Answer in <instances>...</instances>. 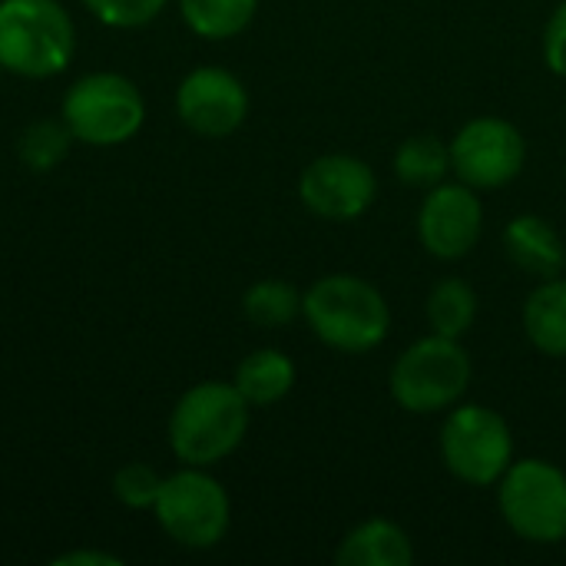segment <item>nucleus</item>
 I'll return each instance as SVG.
<instances>
[{
    "mask_svg": "<svg viewBox=\"0 0 566 566\" xmlns=\"http://www.w3.org/2000/svg\"><path fill=\"white\" fill-rule=\"evenodd\" d=\"M424 315L434 335L461 342L478 322V292L464 279H441L428 292Z\"/></svg>",
    "mask_w": 566,
    "mask_h": 566,
    "instance_id": "nucleus-17",
    "label": "nucleus"
},
{
    "mask_svg": "<svg viewBox=\"0 0 566 566\" xmlns=\"http://www.w3.org/2000/svg\"><path fill=\"white\" fill-rule=\"evenodd\" d=\"M497 507L504 524L527 544L566 541V474L544 458L514 461L497 481Z\"/></svg>",
    "mask_w": 566,
    "mask_h": 566,
    "instance_id": "nucleus-5",
    "label": "nucleus"
},
{
    "mask_svg": "<svg viewBox=\"0 0 566 566\" xmlns=\"http://www.w3.org/2000/svg\"><path fill=\"white\" fill-rule=\"evenodd\" d=\"M70 143H73V133L66 123L60 119H36L23 129L20 136V159L27 169L33 172H50L53 166L63 163V156L70 153Z\"/></svg>",
    "mask_w": 566,
    "mask_h": 566,
    "instance_id": "nucleus-21",
    "label": "nucleus"
},
{
    "mask_svg": "<svg viewBox=\"0 0 566 566\" xmlns=\"http://www.w3.org/2000/svg\"><path fill=\"white\" fill-rule=\"evenodd\" d=\"M484 232V202L468 182H438L418 209V239L428 255L458 262L474 252Z\"/></svg>",
    "mask_w": 566,
    "mask_h": 566,
    "instance_id": "nucleus-11",
    "label": "nucleus"
},
{
    "mask_svg": "<svg viewBox=\"0 0 566 566\" xmlns=\"http://www.w3.org/2000/svg\"><path fill=\"white\" fill-rule=\"evenodd\" d=\"M338 566H411L415 564V544L408 531L395 521L371 517L352 527L338 551H335Z\"/></svg>",
    "mask_w": 566,
    "mask_h": 566,
    "instance_id": "nucleus-14",
    "label": "nucleus"
},
{
    "mask_svg": "<svg viewBox=\"0 0 566 566\" xmlns=\"http://www.w3.org/2000/svg\"><path fill=\"white\" fill-rule=\"evenodd\" d=\"M451 146V172L471 189H504L524 172L527 139L504 116H474L468 119Z\"/></svg>",
    "mask_w": 566,
    "mask_h": 566,
    "instance_id": "nucleus-9",
    "label": "nucleus"
},
{
    "mask_svg": "<svg viewBox=\"0 0 566 566\" xmlns=\"http://www.w3.org/2000/svg\"><path fill=\"white\" fill-rule=\"evenodd\" d=\"M93 17L109 27H143L149 23L169 0H83Z\"/></svg>",
    "mask_w": 566,
    "mask_h": 566,
    "instance_id": "nucleus-23",
    "label": "nucleus"
},
{
    "mask_svg": "<svg viewBox=\"0 0 566 566\" xmlns=\"http://www.w3.org/2000/svg\"><path fill=\"white\" fill-rule=\"evenodd\" d=\"M471 378L474 365L464 345L431 332L395 358L388 388L395 405L408 415H448L464 401Z\"/></svg>",
    "mask_w": 566,
    "mask_h": 566,
    "instance_id": "nucleus-3",
    "label": "nucleus"
},
{
    "mask_svg": "<svg viewBox=\"0 0 566 566\" xmlns=\"http://www.w3.org/2000/svg\"><path fill=\"white\" fill-rule=\"evenodd\" d=\"M544 63L566 80V0L557 3V10L547 20L544 30Z\"/></svg>",
    "mask_w": 566,
    "mask_h": 566,
    "instance_id": "nucleus-24",
    "label": "nucleus"
},
{
    "mask_svg": "<svg viewBox=\"0 0 566 566\" xmlns=\"http://www.w3.org/2000/svg\"><path fill=\"white\" fill-rule=\"evenodd\" d=\"M239 395L252 405V408H269L275 401H282L292 385H295V365L285 352L279 348H259L252 355H245L235 368V381Z\"/></svg>",
    "mask_w": 566,
    "mask_h": 566,
    "instance_id": "nucleus-16",
    "label": "nucleus"
},
{
    "mask_svg": "<svg viewBox=\"0 0 566 566\" xmlns=\"http://www.w3.org/2000/svg\"><path fill=\"white\" fill-rule=\"evenodd\" d=\"M524 332L547 358H566V279L537 282L524 302Z\"/></svg>",
    "mask_w": 566,
    "mask_h": 566,
    "instance_id": "nucleus-15",
    "label": "nucleus"
},
{
    "mask_svg": "<svg viewBox=\"0 0 566 566\" xmlns=\"http://www.w3.org/2000/svg\"><path fill=\"white\" fill-rule=\"evenodd\" d=\"M298 196L308 212L328 222H352L365 216L378 196L375 169L348 153H328L312 159L298 176Z\"/></svg>",
    "mask_w": 566,
    "mask_h": 566,
    "instance_id": "nucleus-10",
    "label": "nucleus"
},
{
    "mask_svg": "<svg viewBox=\"0 0 566 566\" xmlns=\"http://www.w3.org/2000/svg\"><path fill=\"white\" fill-rule=\"evenodd\" d=\"M242 312L259 328H285L302 315V295L282 279H262L245 292Z\"/></svg>",
    "mask_w": 566,
    "mask_h": 566,
    "instance_id": "nucleus-20",
    "label": "nucleus"
},
{
    "mask_svg": "<svg viewBox=\"0 0 566 566\" xmlns=\"http://www.w3.org/2000/svg\"><path fill=\"white\" fill-rule=\"evenodd\" d=\"M123 560L113 557V554H103V551H73V554H63L56 557L53 566H119Z\"/></svg>",
    "mask_w": 566,
    "mask_h": 566,
    "instance_id": "nucleus-25",
    "label": "nucleus"
},
{
    "mask_svg": "<svg viewBox=\"0 0 566 566\" xmlns=\"http://www.w3.org/2000/svg\"><path fill=\"white\" fill-rule=\"evenodd\" d=\"M302 315L312 335L345 355L375 352L391 332V308L385 295L361 275H322L302 295Z\"/></svg>",
    "mask_w": 566,
    "mask_h": 566,
    "instance_id": "nucleus-1",
    "label": "nucleus"
},
{
    "mask_svg": "<svg viewBox=\"0 0 566 566\" xmlns=\"http://www.w3.org/2000/svg\"><path fill=\"white\" fill-rule=\"evenodd\" d=\"M179 119L209 139L235 133L249 116V93L242 80L222 66H199L192 70L176 93Z\"/></svg>",
    "mask_w": 566,
    "mask_h": 566,
    "instance_id": "nucleus-12",
    "label": "nucleus"
},
{
    "mask_svg": "<svg viewBox=\"0 0 566 566\" xmlns=\"http://www.w3.org/2000/svg\"><path fill=\"white\" fill-rule=\"evenodd\" d=\"M153 511L159 527L189 551L216 547L232 521L229 494L216 478L202 474V468H189L166 478Z\"/></svg>",
    "mask_w": 566,
    "mask_h": 566,
    "instance_id": "nucleus-8",
    "label": "nucleus"
},
{
    "mask_svg": "<svg viewBox=\"0 0 566 566\" xmlns=\"http://www.w3.org/2000/svg\"><path fill=\"white\" fill-rule=\"evenodd\" d=\"M139 90L119 73H90L63 96V123L73 139L90 146H119L143 126Z\"/></svg>",
    "mask_w": 566,
    "mask_h": 566,
    "instance_id": "nucleus-7",
    "label": "nucleus"
},
{
    "mask_svg": "<svg viewBox=\"0 0 566 566\" xmlns=\"http://www.w3.org/2000/svg\"><path fill=\"white\" fill-rule=\"evenodd\" d=\"M249 408L252 405L235 385L202 381L189 388L169 418L172 454L189 468H212L226 461L249 431Z\"/></svg>",
    "mask_w": 566,
    "mask_h": 566,
    "instance_id": "nucleus-2",
    "label": "nucleus"
},
{
    "mask_svg": "<svg viewBox=\"0 0 566 566\" xmlns=\"http://www.w3.org/2000/svg\"><path fill=\"white\" fill-rule=\"evenodd\" d=\"M163 491V478L149 468V464H126L116 471L113 478V494L119 497V504L133 507V511H149L156 507V497Z\"/></svg>",
    "mask_w": 566,
    "mask_h": 566,
    "instance_id": "nucleus-22",
    "label": "nucleus"
},
{
    "mask_svg": "<svg viewBox=\"0 0 566 566\" xmlns=\"http://www.w3.org/2000/svg\"><path fill=\"white\" fill-rule=\"evenodd\" d=\"M76 46L73 20L56 0H3L0 3V66L43 80L66 70Z\"/></svg>",
    "mask_w": 566,
    "mask_h": 566,
    "instance_id": "nucleus-4",
    "label": "nucleus"
},
{
    "mask_svg": "<svg viewBox=\"0 0 566 566\" xmlns=\"http://www.w3.org/2000/svg\"><path fill=\"white\" fill-rule=\"evenodd\" d=\"M504 252L521 272H527L537 282L560 275L566 265V245L560 232L544 216L534 212L514 216L504 226Z\"/></svg>",
    "mask_w": 566,
    "mask_h": 566,
    "instance_id": "nucleus-13",
    "label": "nucleus"
},
{
    "mask_svg": "<svg viewBox=\"0 0 566 566\" xmlns=\"http://www.w3.org/2000/svg\"><path fill=\"white\" fill-rule=\"evenodd\" d=\"M441 461L468 488H494L514 464V431L484 405H454L441 424Z\"/></svg>",
    "mask_w": 566,
    "mask_h": 566,
    "instance_id": "nucleus-6",
    "label": "nucleus"
},
{
    "mask_svg": "<svg viewBox=\"0 0 566 566\" xmlns=\"http://www.w3.org/2000/svg\"><path fill=\"white\" fill-rule=\"evenodd\" d=\"M179 7L192 33L206 40H229L252 23L259 0H179Z\"/></svg>",
    "mask_w": 566,
    "mask_h": 566,
    "instance_id": "nucleus-19",
    "label": "nucleus"
},
{
    "mask_svg": "<svg viewBox=\"0 0 566 566\" xmlns=\"http://www.w3.org/2000/svg\"><path fill=\"white\" fill-rule=\"evenodd\" d=\"M448 172H451V146L441 136H434V133L408 136L395 149V176L405 186L431 189V186L444 182Z\"/></svg>",
    "mask_w": 566,
    "mask_h": 566,
    "instance_id": "nucleus-18",
    "label": "nucleus"
}]
</instances>
